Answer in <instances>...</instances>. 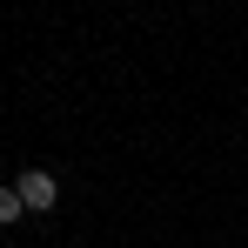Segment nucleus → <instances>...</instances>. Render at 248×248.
I'll use <instances>...</instances> for the list:
<instances>
[{
  "mask_svg": "<svg viewBox=\"0 0 248 248\" xmlns=\"http://www.w3.org/2000/svg\"><path fill=\"white\" fill-rule=\"evenodd\" d=\"M14 188H20L27 215H54V202H61V181H54L47 168H20V174H14Z\"/></svg>",
  "mask_w": 248,
  "mask_h": 248,
  "instance_id": "f257e3e1",
  "label": "nucleus"
},
{
  "mask_svg": "<svg viewBox=\"0 0 248 248\" xmlns=\"http://www.w3.org/2000/svg\"><path fill=\"white\" fill-rule=\"evenodd\" d=\"M20 215H27V202H20V188H14V181H0V228H14Z\"/></svg>",
  "mask_w": 248,
  "mask_h": 248,
  "instance_id": "f03ea898",
  "label": "nucleus"
}]
</instances>
